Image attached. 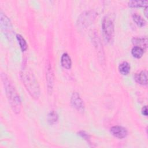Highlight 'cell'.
Returning <instances> with one entry per match:
<instances>
[{
	"label": "cell",
	"instance_id": "obj_1",
	"mask_svg": "<svg viewBox=\"0 0 148 148\" xmlns=\"http://www.w3.org/2000/svg\"><path fill=\"white\" fill-rule=\"evenodd\" d=\"M1 77L11 108L16 114H19L21 109V101L19 94L11 80L5 73H2Z\"/></svg>",
	"mask_w": 148,
	"mask_h": 148
},
{
	"label": "cell",
	"instance_id": "obj_2",
	"mask_svg": "<svg viewBox=\"0 0 148 148\" xmlns=\"http://www.w3.org/2000/svg\"><path fill=\"white\" fill-rule=\"evenodd\" d=\"M20 75L23 84L29 94L34 99H38L40 96V87L33 72L28 68L24 67Z\"/></svg>",
	"mask_w": 148,
	"mask_h": 148
},
{
	"label": "cell",
	"instance_id": "obj_3",
	"mask_svg": "<svg viewBox=\"0 0 148 148\" xmlns=\"http://www.w3.org/2000/svg\"><path fill=\"white\" fill-rule=\"evenodd\" d=\"M102 29L105 40L108 42H111L114 37V28L112 20L108 16H105L103 18L102 23Z\"/></svg>",
	"mask_w": 148,
	"mask_h": 148
},
{
	"label": "cell",
	"instance_id": "obj_4",
	"mask_svg": "<svg viewBox=\"0 0 148 148\" xmlns=\"http://www.w3.org/2000/svg\"><path fill=\"white\" fill-rule=\"evenodd\" d=\"M96 13L93 11H86L82 13L78 17L77 25L81 27H86L93 22L96 17Z\"/></svg>",
	"mask_w": 148,
	"mask_h": 148
},
{
	"label": "cell",
	"instance_id": "obj_5",
	"mask_svg": "<svg viewBox=\"0 0 148 148\" xmlns=\"http://www.w3.org/2000/svg\"><path fill=\"white\" fill-rule=\"evenodd\" d=\"M1 26L6 36L9 39L12 38L13 34V27L9 18L2 12L1 13Z\"/></svg>",
	"mask_w": 148,
	"mask_h": 148
},
{
	"label": "cell",
	"instance_id": "obj_6",
	"mask_svg": "<svg viewBox=\"0 0 148 148\" xmlns=\"http://www.w3.org/2000/svg\"><path fill=\"white\" fill-rule=\"evenodd\" d=\"M71 103L73 108L79 112H83L84 110V104L83 101L80 98L77 92H73L71 98Z\"/></svg>",
	"mask_w": 148,
	"mask_h": 148
},
{
	"label": "cell",
	"instance_id": "obj_7",
	"mask_svg": "<svg viewBox=\"0 0 148 148\" xmlns=\"http://www.w3.org/2000/svg\"><path fill=\"white\" fill-rule=\"evenodd\" d=\"M110 132L114 137L119 139L124 138L128 135L127 129L121 126H113L110 128Z\"/></svg>",
	"mask_w": 148,
	"mask_h": 148
},
{
	"label": "cell",
	"instance_id": "obj_8",
	"mask_svg": "<svg viewBox=\"0 0 148 148\" xmlns=\"http://www.w3.org/2000/svg\"><path fill=\"white\" fill-rule=\"evenodd\" d=\"M46 80H47V90L49 93L52 92L53 87L54 84V76L53 71L51 69V67L50 65H49L47 68L46 71Z\"/></svg>",
	"mask_w": 148,
	"mask_h": 148
},
{
	"label": "cell",
	"instance_id": "obj_9",
	"mask_svg": "<svg viewBox=\"0 0 148 148\" xmlns=\"http://www.w3.org/2000/svg\"><path fill=\"white\" fill-rule=\"evenodd\" d=\"M132 42L135 46L140 47L143 50L146 49L147 46V39L146 37H134L132 39Z\"/></svg>",
	"mask_w": 148,
	"mask_h": 148
},
{
	"label": "cell",
	"instance_id": "obj_10",
	"mask_svg": "<svg viewBox=\"0 0 148 148\" xmlns=\"http://www.w3.org/2000/svg\"><path fill=\"white\" fill-rule=\"evenodd\" d=\"M135 81L142 85H147V73L146 71H142L135 75Z\"/></svg>",
	"mask_w": 148,
	"mask_h": 148
},
{
	"label": "cell",
	"instance_id": "obj_11",
	"mask_svg": "<svg viewBox=\"0 0 148 148\" xmlns=\"http://www.w3.org/2000/svg\"><path fill=\"white\" fill-rule=\"evenodd\" d=\"M61 64L63 68L69 69L71 68L72 61L71 57L67 53H64L61 58Z\"/></svg>",
	"mask_w": 148,
	"mask_h": 148
},
{
	"label": "cell",
	"instance_id": "obj_12",
	"mask_svg": "<svg viewBox=\"0 0 148 148\" xmlns=\"http://www.w3.org/2000/svg\"><path fill=\"white\" fill-rule=\"evenodd\" d=\"M130 64L126 61L121 62L119 66V71L120 73L123 75H128L130 72Z\"/></svg>",
	"mask_w": 148,
	"mask_h": 148
},
{
	"label": "cell",
	"instance_id": "obj_13",
	"mask_svg": "<svg viewBox=\"0 0 148 148\" xmlns=\"http://www.w3.org/2000/svg\"><path fill=\"white\" fill-rule=\"evenodd\" d=\"M147 1H130L128 2V5L131 8H138L147 6Z\"/></svg>",
	"mask_w": 148,
	"mask_h": 148
},
{
	"label": "cell",
	"instance_id": "obj_14",
	"mask_svg": "<svg viewBox=\"0 0 148 148\" xmlns=\"http://www.w3.org/2000/svg\"><path fill=\"white\" fill-rule=\"evenodd\" d=\"M144 53V50L140 47L134 46L131 50V54L134 57L140 58L142 57Z\"/></svg>",
	"mask_w": 148,
	"mask_h": 148
},
{
	"label": "cell",
	"instance_id": "obj_15",
	"mask_svg": "<svg viewBox=\"0 0 148 148\" xmlns=\"http://www.w3.org/2000/svg\"><path fill=\"white\" fill-rule=\"evenodd\" d=\"M132 18L134 22L140 27H144L146 24V21H145V20L140 15H138L136 13L132 15Z\"/></svg>",
	"mask_w": 148,
	"mask_h": 148
},
{
	"label": "cell",
	"instance_id": "obj_16",
	"mask_svg": "<svg viewBox=\"0 0 148 148\" xmlns=\"http://www.w3.org/2000/svg\"><path fill=\"white\" fill-rule=\"evenodd\" d=\"M47 121L50 124H55L58 120V114L54 111H51L47 115Z\"/></svg>",
	"mask_w": 148,
	"mask_h": 148
},
{
	"label": "cell",
	"instance_id": "obj_17",
	"mask_svg": "<svg viewBox=\"0 0 148 148\" xmlns=\"http://www.w3.org/2000/svg\"><path fill=\"white\" fill-rule=\"evenodd\" d=\"M16 38L18 42L20 47L23 51H24L27 49V44L24 38L20 34L16 35Z\"/></svg>",
	"mask_w": 148,
	"mask_h": 148
},
{
	"label": "cell",
	"instance_id": "obj_18",
	"mask_svg": "<svg viewBox=\"0 0 148 148\" xmlns=\"http://www.w3.org/2000/svg\"><path fill=\"white\" fill-rule=\"evenodd\" d=\"M79 135H80L82 137H83V138H84L86 140H87L88 141V139H89V136L88 135H87V134H86L85 132L84 131H80L79 133Z\"/></svg>",
	"mask_w": 148,
	"mask_h": 148
},
{
	"label": "cell",
	"instance_id": "obj_19",
	"mask_svg": "<svg viewBox=\"0 0 148 148\" xmlns=\"http://www.w3.org/2000/svg\"><path fill=\"white\" fill-rule=\"evenodd\" d=\"M142 113L145 116H147V106H144L142 109Z\"/></svg>",
	"mask_w": 148,
	"mask_h": 148
},
{
	"label": "cell",
	"instance_id": "obj_20",
	"mask_svg": "<svg viewBox=\"0 0 148 148\" xmlns=\"http://www.w3.org/2000/svg\"><path fill=\"white\" fill-rule=\"evenodd\" d=\"M144 13H145V15L146 16V17H147V6H146L145 9H144Z\"/></svg>",
	"mask_w": 148,
	"mask_h": 148
}]
</instances>
